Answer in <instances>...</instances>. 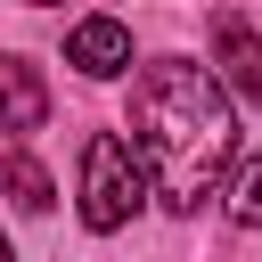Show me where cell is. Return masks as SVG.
<instances>
[{
	"label": "cell",
	"instance_id": "cell-1",
	"mask_svg": "<svg viewBox=\"0 0 262 262\" xmlns=\"http://www.w3.org/2000/svg\"><path fill=\"white\" fill-rule=\"evenodd\" d=\"M131 139L156 172V196L172 213H196L237 156V90L213 66L156 57L139 66V90H131Z\"/></svg>",
	"mask_w": 262,
	"mask_h": 262
},
{
	"label": "cell",
	"instance_id": "cell-2",
	"mask_svg": "<svg viewBox=\"0 0 262 262\" xmlns=\"http://www.w3.org/2000/svg\"><path fill=\"white\" fill-rule=\"evenodd\" d=\"M147 188H156V172H147L139 139H123V131H90L82 139V229L115 237L147 205Z\"/></svg>",
	"mask_w": 262,
	"mask_h": 262
},
{
	"label": "cell",
	"instance_id": "cell-3",
	"mask_svg": "<svg viewBox=\"0 0 262 262\" xmlns=\"http://www.w3.org/2000/svg\"><path fill=\"white\" fill-rule=\"evenodd\" d=\"M213 74L237 90V106H262V33L237 8H213Z\"/></svg>",
	"mask_w": 262,
	"mask_h": 262
},
{
	"label": "cell",
	"instance_id": "cell-4",
	"mask_svg": "<svg viewBox=\"0 0 262 262\" xmlns=\"http://www.w3.org/2000/svg\"><path fill=\"white\" fill-rule=\"evenodd\" d=\"M66 66L90 74V82H115V74L131 66V25H123V16H82V25L66 33Z\"/></svg>",
	"mask_w": 262,
	"mask_h": 262
},
{
	"label": "cell",
	"instance_id": "cell-5",
	"mask_svg": "<svg viewBox=\"0 0 262 262\" xmlns=\"http://www.w3.org/2000/svg\"><path fill=\"white\" fill-rule=\"evenodd\" d=\"M41 123H49V90H41V74H33L25 57L0 49V131H41Z\"/></svg>",
	"mask_w": 262,
	"mask_h": 262
},
{
	"label": "cell",
	"instance_id": "cell-6",
	"mask_svg": "<svg viewBox=\"0 0 262 262\" xmlns=\"http://www.w3.org/2000/svg\"><path fill=\"white\" fill-rule=\"evenodd\" d=\"M0 196H8L16 213H49V205H57V180H49L25 147H0Z\"/></svg>",
	"mask_w": 262,
	"mask_h": 262
},
{
	"label": "cell",
	"instance_id": "cell-7",
	"mask_svg": "<svg viewBox=\"0 0 262 262\" xmlns=\"http://www.w3.org/2000/svg\"><path fill=\"white\" fill-rule=\"evenodd\" d=\"M221 213H229V229H262V156H246V164L229 172Z\"/></svg>",
	"mask_w": 262,
	"mask_h": 262
},
{
	"label": "cell",
	"instance_id": "cell-8",
	"mask_svg": "<svg viewBox=\"0 0 262 262\" xmlns=\"http://www.w3.org/2000/svg\"><path fill=\"white\" fill-rule=\"evenodd\" d=\"M0 262H8V237H0Z\"/></svg>",
	"mask_w": 262,
	"mask_h": 262
},
{
	"label": "cell",
	"instance_id": "cell-9",
	"mask_svg": "<svg viewBox=\"0 0 262 262\" xmlns=\"http://www.w3.org/2000/svg\"><path fill=\"white\" fill-rule=\"evenodd\" d=\"M25 8H49V0H25Z\"/></svg>",
	"mask_w": 262,
	"mask_h": 262
}]
</instances>
